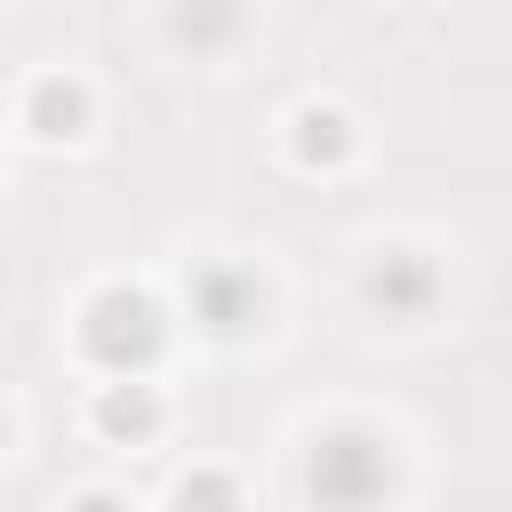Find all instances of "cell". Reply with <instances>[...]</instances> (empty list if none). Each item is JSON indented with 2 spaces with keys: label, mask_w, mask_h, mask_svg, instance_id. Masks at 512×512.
Returning <instances> with one entry per match:
<instances>
[{
  "label": "cell",
  "mask_w": 512,
  "mask_h": 512,
  "mask_svg": "<svg viewBox=\"0 0 512 512\" xmlns=\"http://www.w3.org/2000/svg\"><path fill=\"white\" fill-rule=\"evenodd\" d=\"M80 512H120V504H112V496H88V504H80Z\"/></svg>",
  "instance_id": "8"
},
{
  "label": "cell",
  "mask_w": 512,
  "mask_h": 512,
  "mask_svg": "<svg viewBox=\"0 0 512 512\" xmlns=\"http://www.w3.org/2000/svg\"><path fill=\"white\" fill-rule=\"evenodd\" d=\"M40 120H48V136H72V120H80V96L48 80V88H40Z\"/></svg>",
  "instance_id": "6"
},
{
  "label": "cell",
  "mask_w": 512,
  "mask_h": 512,
  "mask_svg": "<svg viewBox=\"0 0 512 512\" xmlns=\"http://www.w3.org/2000/svg\"><path fill=\"white\" fill-rule=\"evenodd\" d=\"M200 288H208V328H224V336H232V328H248L256 296H240V280H232V272H208Z\"/></svg>",
  "instance_id": "4"
},
{
  "label": "cell",
  "mask_w": 512,
  "mask_h": 512,
  "mask_svg": "<svg viewBox=\"0 0 512 512\" xmlns=\"http://www.w3.org/2000/svg\"><path fill=\"white\" fill-rule=\"evenodd\" d=\"M104 424H112V432H152V400H144L136 384L112 392V400H104Z\"/></svg>",
  "instance_id": "5"
},
{
  "label": "cell",
  "mask_w": 512,
  "mask_h": 512,
  "mask_svg": "<svg viewBox=\"0 0 512 512\" xmlns=\"http://www.w3.org/2000/svg\"><path fill=\"white\" fill-rule=\"evenodd\" d=\"M384 480H392V456H384V440H368V432H336V440L312 448V496H328L336 512H360Z\"/></svg>",
  "instance_id": "1"
},
{
  "label": "cell",
  "mask_w": 512,
  "mask_h": 512,
  "mask_svg": "<svg viewBox=\"0 0 512 512\" xmlns=\"http://www.w3.org/2000/svg\"><path fill=\"white\" fill-rule=\"evenodd\" d=\"M304 128H312V136H304V152H344V136H336L344 120H336V112H304Z\"/></svg>",
  "instance_id": "7"
},
{
  "label": "cell",
  "mask_w": 512,
  "mask_h": 512,
  "mask_svg": "<svg viewBox=\"0 0 512 512\" xmlns=\"http://www.w3.org/2000/svg\"><path fill=\"white\" fill-rule=\"evenodd\" d=\"M88 344H96V360H112V368H136V360H152V344H160V312H152V296H136V288H112V296H96Z\"/></svg>",
  "instance_id": "2"
},
{
  "label": "cell",
  "mask_w": 512,
  "mask_h": 512,
  "mask_svg": "<svg viewBox=\"0 0 512 512\" xmlns=\"http://www.w3.org/2000/svg\"><path fill=\"white\" fill-rule=\"evenodd\" d=\"M368 296H376V304H392V312H416V304L432 296V272H416L408 256H384V264L368 272Z\"/></svg>",
  "instance_id": "3"
}]
</instances>
